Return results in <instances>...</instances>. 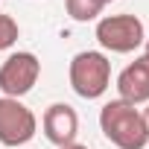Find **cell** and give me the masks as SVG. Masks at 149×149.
Segmentation results:
<instances>
[{"label":"cell","instance_id":"obj_1","mask_svg":"<svg viewBox=\"0 0 149 149\" xmlns=\"http://www.w3.org/2000/svg\"><path fill=\"white\" fill-rule=\"evenodd\" d=\"M100 129L117 149H143L149 143V134H146V126H143V114L137 111V105L123 102V100H111V102L102 105Z\"/></svg>","mask_w":149,"mask_h":149},{"label":"cell","instance_id":"obj_2","mask_svg":"<svg viewBox=\"0 0 149 149\" xmlns=\"http://www.w3.org/2000/svg\"><path fill=\"white\" fill-rule=\"evenodd\" d=\"M67 76H70V88L82 100H100L111 85V61L100 50L76 53L70 61Z\"/></svg>","mask_w":149,"mask_h":149},{"label":"cell","instance_id":"obj_3","mask_svg":"<svg viewBox=\"0 0 149 149\" xmlns=\"http://www.w3.org/2000/svg\"><path fill=\"white\" fill-rule=\"evenodd\" d=\"M97 41L108 53H134L146 41L143 21L137 15H108L97 21Z\"/></svg>","mask_w":149,"mask_h":149},{"label":"cell","instance_id":"obj_4","mask_svg":"<svg viewBox=\"0 0 149 149\" xmlns=\"http://www.w3.org/2000/svg\"><path fill=\"white\" fill-rule=\"evenodd\" d=\"M38 76H41V61L35 53H26V50L12 53L0 64V91H3V97L21 100L35 88Z\"/></svg>","mask_w":149,"mask_h":149},{"label":"cell","instance_id":"obj_5","mask_svg":"<svg viewBox=\"0 0 149 149\" xmlns=\"http://www.w3.org/2000/svg\"><path fill=\"white\" fill-rule=\"evenodd\" d=\"M35 129H38V120L21 100L0 97V143L24 146L35 137Z\"/></svg>","mask_w":149,"mask_h":149},{"label":"cell","instance_id":"obj_6","mask_svg":"<svg viewBox=\"0 0 149 149\" xmlns=\"http://www.w3.org/2000/svg\"><path fill=\"white\" fill-rule=\"evenodd\" d=\"M41 129H44L47 140L56 143L58 149L61 146H70V143H76V134H79V114H76V108L67 105V102H53L44 111Z\"/></svg>","mask_w":149,"mask_h":149},{"label":"cell","instance_id":"obj_7","mask_svg":"<svg viewBox=\"0 0 149 149\" xmlns=\"http://www.w3.org/2000/svg\"><path fill=\"white\" fill-rule=\"evenodd\" d=\"M117 94L123 102L140 105L149 102V56H137L132 64H126L117 76Z\"/></svg>","mask_w":149,"mask_h":149},{"label":"cell","instance_id":"obj_8","mask_svg":"<svg viewBox=\"0 0 149 149\" xmlns=\"http://www.w3.org/2000/svg\"><path fill=\"white\" fill-rule=\"evenodd\" d=\"M64 9L76 24H88V21H97L105 6L100 0H64Z\"/></svg>","mask_w":149,"mask_h":149},{"label":"cell","instance_id":"obj_9","mask_svg":"<svg viewBox=\"0 0 149 149\" xmlns=\"http://www.w3.org/2000/svg\"><path fill=\"white\" fill-rule=\"evenodd\" d=\"M21 29H18V21L12 15H0V50H9L15 41H18Z\"/></svg>","mask_w":149,"mask_h":149},{"label":"cell","instance_id":"obj_10","mask_svg":"<svg viewBox=\"0 0 149 149\" xmlns=\"http://www.w3.org/2000/svg\"><path fill=\"white\" fill-rule=\"evenodd\" d=\"M140 114H143V126H146V134H149V105H146Z\"/></svg>","mask_w":149,"mask_h":149},{"label":"cell","instance_id":"obj_11","mask_svg":"<svg viewBox=\"0 0 149 149\" xmlns=\"http://www.w3.org/2000/svg\"><path fill=\"white\" fill-rule=\"evenodd\" d=\"M61 149H88V146H82V143H70V146H61Z\"/></svg>","mask_w":149,"mask_h":149},{"label":"cell","instance_id":"obj_12","mask_svg":"<svg viewBox=\"0 0 149 149\" xmlns=\"http://www.w3.org/2000/svg\"><path fill=\"white\" fill-rule=\"evenodd\" d=\"M143 44H146V56H149V38H146V41H143Z\"/></svg>","mask_w":149,"mask_h":149},{"label":"cell","instance_id":"obj_13","mask_svg":"<svg viewBox=\"0 0 149 149\" xmlns=\"http://www.w3.org/2000/svg\"><path fill=\"white\" fill-rule=\"evenodd\" d=\"M100 3H102V6H108V3H111V0H100Z\"/></svg>","mask_w":149,"mask_h":149}]
</instances>
